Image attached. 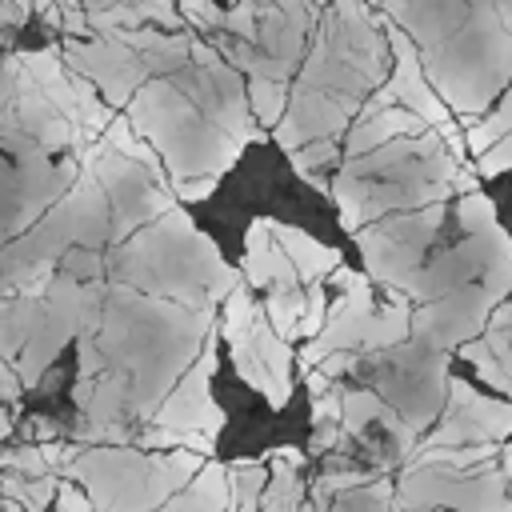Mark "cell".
<instances>
[{
  "mask_svg": "<svg viewBox=\"0 0 512 512\" xmlns=\"http://www.w3.org/2000/svg\"><path fill=\"white\" fill-rule=\"evenodd\" d=\"M504 472H508V480H512V444H508V452H504Z\"/></svg>",
  "mask_w": 512,
  "mask_h": 512,
  "instance_id": "obj_10",
  "label": "cell"
},
{
  "mask_svg": "<svg viewBox=\"0 0 512 512\" xmlns=\"http://www.w3.org/2000/svg\"><path fill=\"white\" fill-rule=\"evenodd\" d=\"M508 132H512V92L504 96V104H500L484 124H472V128L464 132V148L480 156L484 148H492V144H496L500 136H508Z\"/></svg>",
  "mask_w": 512,
  "mask_h": 512,
  "instance_id": "obj_3",
  "label": "cell"
},
{
  "mask_svg": "<svg viewBox=\"0 0 512 512\" xmlns=\"http://www.w3.org/2000/svg\"><path fill=\"white\" fill-rule=\"evenodd\" d=\"M272 232L280 236L276 244L288 252V260H292V268L300 272V280L304 284H312V280H324L336 264H340V252H332V248H324L320 240H312L308 232H300V228H288V224H272Z\"/></svg>",
  "mask_w": 512,
  "mask_h": 512,
  "instance_id": "obj_2",
  "label": "cell"
},
{
  "mask_svg": "<svg viewBox=\"0 0 512 512\" xmlns=\"http://www.w3.org/2000/svg\"><path fill=\"white\" fill-rule=\"evenodd\" d=\"M56 496V480L44 472L36 480H24V492H20V504L24 512H48V500Z\"/></svg>",
  "mask_w": 512,
  "mask_h": 512,
  "instance_id": "obj_4",
  "label": "cell"
},
{
  "mask_svg": "<svg viewBox=\"0 0 512 512\" xmlns=\"http://www.w3.org/2000/svg\"><path fill=\"white\" fill-rule=\"evenodd\" d=\"M16 396H20V380H16V372L0 356V400H16Z\"/></svg>",
  "mask_w": 512,
  "mask_h": 512,
  "instance_id": "obj_8",
  "label": "cell"
},
{
  "mask_svg": "<svg viewBox=\"0 0 512 512\" xmlns=\"http://www.w3.org/2000/svg\"><path fill=\"white\" fill-rule=\"evenodd\" d=\"M212 188H216V176H200V180H176V196H180V200H204V196H212Z\"/></svg>",
  "mask_w": 512,
  "mask_h": 512,
  "instance_id": "obj_7",
  "label": "cell"
},
{
  "mask_svg": "<svg viewBox=\"0 0 512 512\" xmlns=\"http://www.w3.org/2000/svg\"><path fill=\"white\" fill-rule=\"evenodd\" d=\"M4 512H24V508H20V500H12V496H4Z\"/></svg>",
  "mask_w": 512,
  "mask_h": 512,
  "instance_id": "obj_9",
  "label": "cell"
},
{
  "mask_svg": "<svg viewBox=\"0 0 512 512\" xmlns=\"http://www.w3.org/2000/svg\"><path fill=\"white\" fill-rule=\"evenodd\" d=\"M56 512H92V504L72 484H56Z\"/></svg>",
  "mask_w": 512,
  "mask_h": 512,
  "instance_id": "obj_6",
  "label": "cell"
},
{
  "mask_svg": "<svg viewBox=\"0 0 512 512\" xmlns=\"http://www.w3.org/2000/svg\"><path fill=\"white\" fill-rule=\"evenodd\" d=\"M216 368V324L208 328V340L200 348V360L192 364V372L180 380V388L156 408V420L164 428H204V432H220L224 428V412L208 400V380Z\"/></svg>",
  "mask_w": 512,
  "mask_h": 512,
  "instance_id": "obj_1",
  "label": "cell"
},
{
  "mask_svg": "<svg viewBox=\"0 0 512 512\" xmlns=\"http://www.w3.org/2000/svg\"><path fill=\"white\" fill-rule=\"evenodd\" d=\"M180 4H184V12H188L200 28H208V32H212V28H224V12H220L212 0H180Z\"/></svg>",
  "mask_w": 512,
  "mask_h": 512,
  "instance_id": "obj_5",
  "label": "cell"
}]
</instances>
